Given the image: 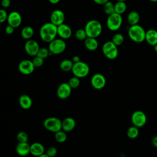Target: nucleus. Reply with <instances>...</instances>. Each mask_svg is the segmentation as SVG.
<instances>
[{
	"mask_svg": "<svg viewBox=\"0 0 157 157\" xmlns=\"http://www.w3.org/2000/svg\"><path fill=\"white\" fill-rule=\"evenodd\" d=\"M58 26L52 23L48 22L42 25L39 29V36L45 42L49 43L58 35Z\"/></svg>",
	"mask_w": 157,
	"mask_h": 157,
	"instance_id": "f257e3e1",
	"label": "nucleus"
},
{
	"mask_svg": "<svg viewBox=\"0 0 157 157\" xmlns=\"http://www.w3.org/2000/svg\"><path fill=\"white\" fill-rule=\"evenodd\" d=\"M128 36L131 40L136 43H141L145 40L146 31L139 25L130 26L128 30Z\"/></svg>",
	"mask_w": 157,
	"mask_h": 157,
	"instance_id": "f03ea898",
	"label": "nucleus"
},
{
	"mask_svg": "<svg viewBox=\"0 0 157 157\" xmlns=\"http://www.w3.org/2000/svg\"><path fill=\"white\" fill-rule=\"evenodd\" d=\"M85 30L89 37L97 38L102 31V26L100 21L97 20H89L85 26Z\"/></svg>",
	"mask_w": 157,
	"mask_h": 157,
	"instance_id": "7ed1b4c3",
	"label": "nucleus"
},
{
	"mask_svg": "<svg viewBox=\"0 0 157 157\" xmlns=\"http://www.w3.org/2000/svg\"><path fill=\"white\" fill-rule=\"evenodd\" d=\"M43 126L47 131L55 133L62 129V121L57 117H50L44 120Z\"/></svg>",
	"mask_w": 157,
	"mask_h": 157,
	"instance_id": "20e7f679",
	"label": "nucleus"
},
{
	"mask_svg": "<svg viewBox=\"0 0 157 157\" xmlns=\"http://www.w3.org/2000/svg\"><path fill=\"white\" fill-rule=\"evenodd\" d=\"M122 23L123 18L121 15L115 12L108 15L106 21L107 27L111 31H118L121 26Z\"/></svg>",
	"mask_w": 157,
	"mask_h": 157,
	"instance_id": "39448f33",
	"label": "nucleus"
},
{
	"mask_svg": "<svg viewBox=\"0 0 157 157\" xmlns=\"http://www.w3.org/2000/svg\"><path fill=\"white\" fill-rule=\"evenodd\" d=\"M102 52L104 55L109 59H114L118 55V47L112 40L107 41L103 44Z\"/></svg>",
	"mask_w": 157,
	"mask_h": 157,
	"instance_id": "423d86ee",
	"label": "nucleus"
},
{
	"mask_svg": "<svg viewBox=\"0 0 157 157\" xmlns=\"http://www.w3.org/2000/svg\"><path fill=\"white\" fill-rule=\"evenodd\" d=\"M72 72L73 75L80 78L86 77L90 73V67L88 64L83 61L74 63Z\"/></svg>",
	"mask_w": 157,
	"mask_h": 157,
	"instance_id": "0eeeda50",
	"label": "nucleus"
},
{
	"mask_svg": "<svg viewBox=\"0 0 157 157\" xmlns=\"http://www.w3.org/2000/svg\"><path fill=\"white\" fill-rule=\"evenodd\" d=\"M66 48V44L64 39L61 38L55 39L48 44V50L52 55H59L64 52Z\"/></svg>",
	"mask_w": 157,
	"mask_h": 157,
	"instance_id": "6e6552de",
	"label": "nucleus"
},
{
	"mask_svg": "<svg viewBox=\"0 0 157 157\" xmlns=\"http://www.w3.org/2000/svg\"><path fill=\"white\" fill-rule=\"evenodd\" d=\"M146 114L142 110H136L131 115V122L132 124L137 128H142L147 123Z\"/></svg>",
	"mask_w": 157,
	"mask_h": 157,
	"instance_id": "1a4fd4ad",
	"label": "nucleus"
},
{
	"mask_svg": "<svg viewBox=\"0 0 157 157\" xmlns=\"http://www.w3.org/2000/svg\"><path fill=\"white\" fill-rule=\"evenodd\" d=\"M90 83L93 88L96 90H101L104 88L106 84V78L105 76L100 73H96L92 75Z\"/></svg>",
	"mask_w": 157,
	"mask_h": 157,
	"instance_id": "9d476101",
	"label": "nucleus"
},
{
	"mask_svg": "<svg viewBox=\"0 0 157 157\" xmlns=\"http://www.w3.org/2000/svg\"><path fill=\"white\" fill-rule=\"evenodd\" d=\"M35 69V66L32 61L24 59L21 61L18 66V69L20 73L24 75H29L32 74Z\"/></svg>",
	"mask_w": 157,
	"mask_h": 157,
	"instance_id": "9b49d317",
	"label": "nucleus"
},
{
	"mask_svg": "<svg viewBox=\"0 0 157 157\" xmlns=\"http://www.w3.org/2000/svg\"><path fill=\"white\" fill-rule=\"evenodd\" d=\"M40 48L37 42L33 39L27 40L24 45L26 53L31 56H36Z\"/></svg>",
	"mask_w": 157,
	"mask_h": 157,
	"instance_id": "f8f14e48",
	"label": "nucleus"
},
{
	"mask_svg": "<svg viewBox=\"0 0 157 157\" xmlns=\"http://www.w3.org/2000/svg\"><path fill=\"white\" fill-rule=\"evenodd\" d=\"M72 90V88L67 82L62 83L57 88L56 95L61 99H66L70 96Z\"/></svg>",
	"mask_w": 157,
	"mask_h": 157,
	"instance_id": "ddd939ff",
	"label": "nucleus"
},
{
	"mask_svg": "<svg viewBox=\"0 0 157 157\" xmlns=\"http://www.w3.org/2000/svg\"><path fill=\"white\" fill-rule=\"evenodd\" d=\"M50 19L51 23L58 26L64 23L65 20L64 13L59 9H56L52 12Z\"/></svg>",
	"mask_w": 157,
	"mask_h": 157,
	"instance_id": "4468645a",
	"label": "nucleus"
},
{
	"mask_svg": "<svg viewBox=\"0 0 157 157\" xmlns=\"http://www.w3.org/2000/svg\"><path fill=\"white\" fill-rule=\"evenodd\" d=\"M7 21L9 25L16 28L21 25L22 22V18L19 12L17 11H12L8 14Z\"/></svg>",
	"mask_w": 157,
	"mask_h": 157,
	"instance_id": "2eb2a0df",
	"label": "nucleus"
},
{
	"mask_svg": "<svg viewBox=\"0 0 157 157\" xmlns=\"http://www.w3.org/2000/svg\"><path fill=\"white\" fill-rule=\"evenodd\" d=\"M58 35L62 39H67L72 36V29L67 25L63 23L58 26Z\"/></svg>",
	"mask_w": 157,
	"mask_h": 157,
	"instance_id": "dca6fc26",
	"label": "nucleus"
},
{
	"mask_svg": "<svg viewBox=\"0 0 157 157\" xmlns=\"http://www.w3.org/2000/svg\"><path fill=\"white\" fill-rule=\"evenodd\" d=\"M45 153V147L40 142H34L30 145V154L33 156L37 157Z\"/></svg>",
	"mask_w": 157,
	"mask_h": 157,
	"instance_id": "f3484780",
	"label": "nucleus"
},
{
	"mask_svg": "<svg viewBox=\"0 0 157 157\" xmlns=\"http://www.w3.org/2000/svg\"><path fill=\"white\" fill-rule=\"evenodd\" d=\"M15 150L18 155L26 156L30 154V145L28 142H18Z\"/></svg>",
	"mask_w": 157,
	"mask_h": 157,
	"instance_id": "a211bd4d",
	"label": "nucleus"
},
{
	"mask_svg": "<svg viewBox=\"0 0 157 157\" xmlns=\"http://www.w3.org/2000/svg\"><path fill=\"white\" fill-rule=\"evenodd\" d=\"M75 126V120L72 117H66L62 121V129L66 132L73 131Z\"/></svg>",
	"mask_w": 157,
	"mask_h": 157,
	"instance_id": "6ab92c4d",
	"label": "nucleus"
},
{
	"mask_svg": "<svg viewBox=\"0 0 157 157\" xmlns=\"http://www.w3.org/2000/svg\"><path fill=\"white\" fill-rule=\"evenodd\" d=\"M18 103L23 109L28 110L33 105V101L29 95L23 94L19 97Z\"/></svg>",
	"mask_w": 157,
	"mask_h": 157,
	"instance_id": "aec40b11",
	"label": "nucleus"
},
{
	"mask_svg": "<svg viewBox=\"0 0 157 157\" xmlns=\"http://www.w3.org/2000/svg\"><path fill=\"white\" fill-rule=\"evenodd\" d=\"M146 42L151 46L157 44V31L154 29H150L146 31L145 35Z\"/></svg>",
	"mask_w": 157,
	"mask_h": 157,
	"instance_id": "412c9836",
	"label": "nucleus"
},
{
	"mask_svg": "<svg viewBox=\"0 0 157 157\" xmlns=\"http://www.w3.org/2000/svg\"><path fill=\"white\" fill-rule=\"evenodd\" d=\"M84 44L86 48L90 51L96 50L99 45V43L96 38L88 37L84 40Z\"/></svg>",
	"mask_w": 157,
	"mask_h": 157,
	"instance_id": "4be33fe9",
	"label": "nucleus"
},
{
	"mask_svg": "<svg viewBox=\"0 0 157 157\" xmlns=\"http://www.w3.org/2000/svg\"><path fill=\"white\" fill-rule=\"evenodd\" d=\"M140 20V15L136 11L130 12L127 16V21L130 26L137 25Z\"/></svg>",
	"mask_w": 157,
	"mask_h": 157,
	"instance_id": "5701e85b",
	"label": "nucleus"
},
{
	"mask_svg": "<svg viewBox=\"0 0 157 157\" xmlns=\"http://www.w3.org/2000/svg\"><path fill=\"white\" fill-rule=\"evenodd\" d=\"M34 33V29L30 26H25L21 31V36L26 40L31 39Z\"/></svg>",
	"mask_w": 157,
	"mask_h": 157,
	"instance_id": "b1692460",
	"label": "nucleus"
},
{
	"mask_svg": "<svg viewBox=\"0 0 157 157\" xmlns=\"http://www.w3.org/2000/svg\"><path fill=\"white\" fill-rule=\"evenodd\" d=\"M74 65V63L72 60L65 59L61 61L59 63V68L60 69L65 72L71 71L72 67Z\"/></svg>",
	"mask_w": 157,
	"mask_h": 157,
	"instance_id": "393cba45",
	"label": "nucleus"
},
{
	"mask_svg": "<svg viewBox=\"0 0 157 157\" xmlns=\"http://www.w3.org/2000/svg\"><path fill=\"white\" fill-rule=\"evenodd\" d=\"M126 134H127V136L129 139H134L137 138L138 137L139 134V128H137V127H136V126H135L134 125L130 126L127 129Z\"/></svg>",
	"mask_w": 157,
	"mask_h": 157,
	"instance_id": "a878e982",
	"label": "nucleus"
},
{
	"mask_svg": "<svg viewBox=\"0 0 157 157\" xmlns=\"http://www.w3.org/2000/svg\"><path fill=\"white\" fill-rule=\"evenodd\" d=\"M126 9H127V6L124 1H117L115 4V13L121 15L126 12Z\"/></svg>",
	"mask_w": 157,
	"mask_h": 157,
	"instance_id": "bb28decb",
	"label": "nucleus"
},
{
	"mask_svg": "<svg viewBox=\"0 0 157 157\" xmlns=\"http://www.w3.org/2000/svg\"><path fill=\"white\" fill-rule=\"evenodd\" d=\"M55 139L58 143H63L67 140L66 132L63 129L55 133Z\"/></svg>",
	"mask_w": 157,
	"mask_h": 157,
	"instance_id": "cd10ccee",
	"label": "nucleus"
},
{
	"mask_svg": "<svg viewBox=\"0 0 157 157\" xmlns=\"http://www.w3.org/2000/svg\"><path fill=\"white\" fill-rule=\"evenodd\" d=\"M103 10L105 14L110 15L115 13V4H113L111 1L107 2L104 5H103Z\"/></svg>",
	"mask_w": 157,
	"mask_h": 157,
	"instance_id": "c85d7f7f",
	"label": "nucleus"
},
{
	"mask_svg": "<svg viewBox=\"0 0 157 157\" xmlns=\"http://www.w3.org/2000/svg\"><path fill=\"white\" fill-rule=\"evenodd\" d=\"M111 40L118 47L123 44L124 40V38L122 34L116 33L113 36Z\"/></svg>",
	"mask_w": 157,
	"mask_h": 157,
	"instance_id": "c756f323",
	"label": "nucleus"
},
{
	"mask_svg": "<svg viewBox=\"0 0 157 157\" xmlns=\"http://www.w3.org/2000/svg\"><path fill=\"white\" fill-rule=\"evenodd\" d=\"M75 37L78 40L80 41H84L88 37L85 29L82 28H80L75 31Z\"/></svg>",
	"mask_w": 157,
	"mask_h": 157,
	"instance_id": "7c9ffc66",
	"label": "nucleus"
},
{
	"mask_svg": "<svg viewBox=\"0 0 157 157\" xmlns=\"http://www.w3.org/2000/svg\"><path fill=\"white\" fill-rule=\"evenodd\" d=\"M67 83H69L70 86L72 88V89L77 88L80 86V78L74 75L73 77H72L69 78Z\"/></svg>",
	"mask_w": 157,
	"mask_h": 157,
	"instance_id": "2f4dec72",
	"label": "nucleus"
},
{
	"mask_svg": "<svg viewBox=\"0 0 157 157\" xmlns=\"http://www.w3.org/2000/svg\"><path fill=\"white\" fill-rule=\"evenodd\" d=\"M51 54L48 48H47L45 47H40V49L38 51V53L36 56H39L43 59L47 58L49 55Z\"/></svg>",
	"mask_w": 157,
	"mask_h": 157,
	"instance_id": "473e14b6",
	"label": "nucleus"
},
{
	"mask_svg": "<svg viewBox=\"0 0 157 157\" xmlns=\"http://www.w3.org/2000/svg\"><path fill=\"white\" fill-rule=\"evenodd\" d=\"M18 142H28V135L25 131H20L17 135Z\"/></svg>",
	"mask_w": 157,
	"mask_h": 157,
	"instance_id": "72a5a7b5",
	"label": "nucleus"
},
{
	"mask_svg": "<svg viewBox=\"0 0 157 157\" xmlns=\"http://www.w3.org/2000/svg\"><path fill=\"white\" fill-rule=\"evenodd\" d=\"M32 61H33L35 67H40L44 64V59H43L39 56H34V58H33Z\"/></svg>",
	"mask_w": 157,
	"mask_h": 157,
	"instance_id": "f704fd0d",
	"label": "nucleus"
},
{
	"mask_svg": "<svg viewBox=\"0 0 157 157\" xmlns=\"http://www.w3.org/2000/svg\"><path fill=\"white\" fill-rule=\"evenodd\" d=\"M57 153H58V151L56 148L53 146L48 147L45 152V153L47 155H48L50 157H55L56 155H57Z\"/></svg>",
	"mask_w": 157,
	"mask_h": 157,
	"instance_id": "c9c22d12",
	"label": "nucleus"
},
{
	"mask_svg": "<svg viewBox=\"0 0 157 157\" xmlns=\"http://www.w3.org/2000/svg\"><path fill=\"white\" fill-rule=\"evenodd\" d=\"M7 17H8V14L7 12L4 9H1L0 10V23H2L6 21H7Z\"/></svg>",
	"mask_w": 157,
	"mask_h": 157,
	"instance_id": "e433bc0d",
	"label": "nucleus"
},
{
	"mask_svg": "<svg viewBox=\"0 0 157 157\" xmlns=\"http://www.w3.org/2000/svg\"><path fill=\"white\" fill-rule=\"evenodd\" d=\"M14 30H15V28H13V26H12L10 25H9L5 28V32L8 35L12 34L14 32Z\"/></svg>",
	"mask_w": 157,
	"mask_h": 157,
	"instance_id": "4c0bfd02",
	"label": "nucleus"
},
{
	"mask_svg": "<svg viewBox=\"0 0 157 157\" xmlns=\"http://www.w3.org/2000/svg\"><path fill=\"white\" fill-rule=\"evenodd\" d=\"M11 1L10 0H1V6L4 8H8L10 6Z\"/></svg>",
	"mask_w": 157,
	"mask_h": 157,
	"instance_id": "58836bf2",
	"label": "nucleus"
},
{
	"mask_svg": "<svg viewBox=\"0 0 157 157\" xmlns=\"http://www.w3.org/2000/svg\"><path fill=\"white\" fill-rule=\"evenodd\" d=\"M93 1L98 5H104L109 0H93Z\"/></svg>",
	"mask_w": 157,
	"mask_h": 157,
	"instance_id": "ea45409f",
	"label": "nucleus"
},
{
	"mask_svg": "<svg viewBox=\"0 0 157 157\" xmlns=\"http://www.w3.org/2000/svg\"><path fill=\"white\" fill-rule=\"evenodd\" d=\"M151 143H152V145L156 147L157 148V135L155 136L153 138H152V140H151Z\"/></svg>",
	"mask_w": 157,
	"mask_h": 157,
	"instance_id": "a19ab883",
	"label": "nucleus"
},
{
	"mask_svg": "<svg viewBox=\"0 0 157 157\" xmlns=\"http://www.w3.org/2000/svg\"><path fill=\"white\" fill-rule=\"evenodd\" d=\"M71 60L73 61L74 63H78V62L80 61V57H79L78 56L75 55V56H74L72 57V58Z\"/></svg>",
	"mask_w": 157,
	"mask_h": 157,
	"instance_id": "79ce46f5",
	"label": "nucleus"
},
{
	"mask_svg": "<svg viewBox=\"0 0 157 157\" xmlns=\"http://www.w3.org/2000/svg\"><path fill=\"white\" fill-rule=\"evenodd\" d=\"M48 1L50 3H51L52 4H56L60 1V0H48Z\"/></svg>",
	"mask_w": 157,
	"mask_h": 157,
	"instance_id": "37998d69",
	"label": "nucleus"
},
{
	"mask_svg": "<svg viewBox=\"0 0 157 157\" xmlns=\"http://www.w3.org/2000/svg\"><path fill=\"white\" fill-rule=\"evenodd\" d=\"M37 157H50L48 155H47L46 153H44V154H42V155H40V156H37Z\"/></svg>",
	"mask_w": 157,
	"mask_h": 157,
	"instance_id": "c03bdc74",
	"label": "nucleus"
},
{
	"mask_svg": "<svg viewBox=\"0 0 157 157\" xmlns=\"http://www.w3.org/2000/svg\"><path fill=\"white\" fill-rule=\"evenodd\" d=\"M154 50H155V51L157 53V44L154 46Z\"/></svg>",
	"mask_w": 157,
	"mask_h": 157,
	"instance_id": "a18cd8bd",
	"label": "nucleus"
},
{
	"mask_svg": "<svg viewBox=\"0 0 157 157\" xmlns=\"http://www.w3.org/2000/svg\"><path fill=\"white\" fill-rule=\"evenodd\" d=\"M150 1L153 2H157V0H150Z\"/></svg>",
	"mask_w": 157,
	"mask_h": 157,
	"instance_id": "49530a36",
	"label": "nucleus"
},
{
	"mask_svg": "<svg viewBox=\"0 0 157 157\" xmlns=\"http://www.w3.org/2000/svg\"><path fill=\"white\" fill-rule=\"evenodd\" d=\"M117 1H124L125 2L126 0H117Z\"/></svg>",
	"mask_w": 157,
	"mask_h": 157,
	"instance_id": "de8ad7c7",
	"label": "nucleus"
}]
</instances>
